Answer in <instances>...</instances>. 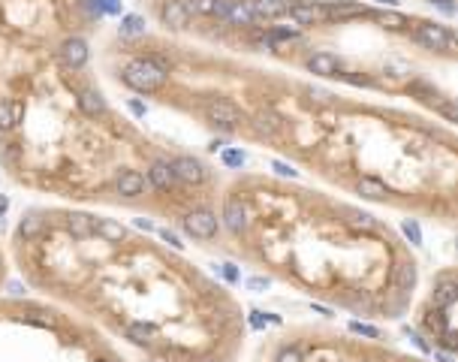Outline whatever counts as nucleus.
<instances>
[{
  "label": "nucleus",
  "mask_w": 458,
  "mask_h": 362,
  "mask_svg": "<svg viewBox=\"0 0 458 362\" xmlns=\"http://www.w3.org/2000/svg\"><path fill=\"white\" fill-rule=\"evenodd\" d=\"M410 94H416L419 100H425V103H437V97H441V94H437V90H432V88H428L425 85V81H410Z\"/></svg>",
  "instance_id": "7c9ffc66"
},
{
  "label": "nucleus",
  "mask_w": 458,
  "mask_h": 362,
  "mask_svg": "<svg viewBox=\"0 0 458 362\" xmlns=\"http://www.w3.org/2000/svg\"><path fill=\"white\" fill-rule=\"evenodd\" d=\"M356 190L365 196V199H374V203H383V199L389 196V187L383 184L380 178H371V175H365L359 178V184H356Z\"/></svg>",
  "instance_id": "a211bd4d"
},
{
  "label": "nucleus",
  "mask_w": 458,
  "mask_h": 362,
  "mask_svg": "<svg viewBox=\"0 0 458 362\" xmlns=\"http://www.w3.org/2000/svg\"><path fill=\"white\" fill-rule=\"evenodd\" d=\"M67 233H72L76 239H90V235H94V217H88V214H70L67 217Z\"/></svg>",
  "instance_id": "4be33fe9"
},
{
  "label": "nucleus",
  "mask_w": 458,
  "mask_h": 362,
  "mask_svg": "<svg viewBox=\"0 0 458 362\" xmlns=\"http://www.w3.org/2000/svg\"><path fill=\"white\" fill-rule=\"evenodd\" d=\"M115 187H118V194H121V196L133 199V196H142L145 190L151 187V181H145V175H142V172H136V169H127V172H121V175H118Z\"/></svg>",
  "instance_id": "1a4fd4ad"
},
{
  "label": "nucleus",
  "mask_w": 458,
  "mask_h": 362,
  "mask_svg": "<svg viewBox=\"0 0 458 362\" xmlns=\"http://www.w3.org/2000/svg\"><path fill=\"white\" fill-rule=\"evenodd\" d=\"M226 13H229V0H217V15L214 18H223L226 22Z\"/></svg>",
  "instance_id": "4c0bfd02"
},
{
  "label": "nucleus",
  "mask_w": 458,
  "mask_h": 362,
  "mask_svg": "<svg viewBox=\"0 0 458 362\" xmlns=\"http://www.w3.org/2000/svg\"><path fill=\"white\" fill-rule=\"evenodd\" d=\"M203 362H217V359H214V356H208V359H203Z\"/></svg>",
  "instance_id": "49530a36"
},
{
  "label": "nucleus",
  "mask_w": 458,
  "mask_h": 362,
  "mask_svg": "<svg viewBox=\"0 0 458 362\" xmlns=\"http://www.w3.org/2000/svg\"><path fill=\"white\" fill-rule=\"evenodd\" d=\"M127 106H130V112H133V115H145V106H142V103H136V100H130Z\"/></svg>",
  "instance_id": "ea45409f"
},
{
  "label": "nucleus",
  "mask_w": 458,
  "mask_h": 362,
  "mask_svg": "<svg viewBox=\"0 0 458 362\" xmlns=\"http://www.w3.org/2000/svg\"><path fill=\"white\" fill-rule=\"evenodd\" d=\"M88 3H90V13H94V15L121 13V3H118V0H88Z\"/></svg>",
  "instance_id": "2f4dec72"
},
{
  "label": "nucleus",
  "mask_w": 458,
  "mask_h": 362,
  "mask_svg": "<svg viewBox=\"0 0 458 362\" xmlns=\"http://www.w3.org/2000/svg\"><path fill=\"white\" fill-rule=\"evenodd\" d=\"M226 22L229 24H253L256 18L247 6V0H229V13H226Z\"/></svg>",
  "instance_id": "5701e85b"
},
{
  "label": "nucleus",
  "mask_w": 458,
  "mask_h": 362,
  "mask_svg": "<svg viewBox=\"0 0 458 362\" xmlns=\"http://www.w3.org/2000/svg\"><path fill=\"white\" fill-rule=\"evenodd\" d=\"M121 79L130 85L133 90H139V94H151V90H160L166 85V72H160L148 58H139V61H130L121 72Z\"/></svg>",
  "instance_id": "f257e3e1"
},
{
  "label": "nucleus",
  "mask_w": 458,
  "mask_h": 362,
  "mask_svg": "<svg viewBox=\"0 0 458 362\" xmlns=\"http://www.w3.org/2000/svg\"><path fill=\"white\" fill-rule=\"evenodd\" d=\"M404 235L410 239V244H423V233H419V223L404 221Z\"/></svg>",
  "instance_id": "f704fd0d"
},
{
  "label": "nucleus",
  "mask_w": 458,
  "mask_h": 362,
  "mask_svg": "<svg viewBox=\"0 0 458 362\" xmlns=\"http://www.w3.org/2000/svg\"><path fill=\"white\" fill-rule=\"evenodd\" d=\"M251 124H253L256 136H262V139H274V136L283 130V118L274 112V109H260Z\"/></svg>",
  "instance_id": "9d476101"
},
{
  "label": "nucleus",
  "mask_w": 458,
  "mask_h": 362,
  "mask_svg": "<svg viewBox=\"0 0 458 362\" xmlns=\"http://www.w3.org/2000/svg\"><path fill=\"white\" fill-rule=\"evenodd\" d=\"M148 181H151V187H157V190H172L178 184L169 160H154L151 169H148Z\"/></svg>",
  "instance_id": "2eb2a0df"
},
{
  "label": "nucleus",
  "mask_w": 458,
  "mask_h": 362,
  "mask_svg": "<svg viewBox=\"0 0 458 362\" xmlns=\"http://www.w3.org/2000/svg\"><path fill=\"white\" fill-rule=\"evenodd\" d=\"M287 18L292 22V27H314V24H326V9L323 3H290L287 6Z\"/></svg>",
  "instance_id": "39448f33"
},
{
  "label": "nucleus",
  "mask_w": 458,
  "mask_h": 362,
  "mask_svg": "<svg viewBox=\"0 0 458 362\" xmlns=\"http://www.w3.org/2000/svg\"><path fill=\"white\" fill-rule=\"evenodd\" d=\"M251 13L256 22H274V18H283L287 15V0H247Z\"/></svg>",
  "instance_id": "9b49d317"
},
{
  "label": "nucleus",
  "mask_w": 458,
  "mask_h": 362,
  "mask_svg": "<svg viewBox=\"0 0 458 362\" xmlns=\"http://www.w3.org/2000/svg\"><path fill=\"white\" fill-rule=\"evenodd\" d=\"M217 214L208 212V208H196V212H190L184 217V230L187 235H194V239H214L217 235Z\"/></svg>",
  "instance_id": "20e7f679"
},
{
  "label": "nucleus",
  "mask_w": 458,
  "mask_h": 362,
  "mask_svg": "<svg viewBox=\"0 0 458 362\" xmlns=\"http://www.w3.org/2000/svg\"><path fill=\"white\" fill-rule=\"evenodd\" d=\"M24 109L22 103H9V100H0V130H15L18 121H22Z\"/></svg>",
  "instance_id": "6ab92c4d"
},
{
  "label": "nucleus",
  "mask_w": 458,
  "mask_h": 362,
  "mask_svg": "<svg viewBox=\"0 0 458 362\" xmlns=\"http://www.w3.org/2000/svg\"><path fill=\"white\" fill-rule=\"evenodd\" d=\"M160 235H163V239H166V242L172 244V248H178V251H181V248H184V242H181V239H178V235H175V233H169V230H163Z\"/></svg>",
  "instance_id": "e433bc0d"
},
{
  "label": "nucleus",
  "mask_w": 458,
  "mask_h": 362,
  "mask_svg": "<svg viewBox=\"0 0 458 362\" xmlns=\"http://www.w3.org/2000/svg\"><path fill=\"white\" fill-rule=\"evenodd\" d=\"M223 223L229 233H244L247 230V205L242 199H226L223 203Z\"/></svg>",
  "instance_id": "f8f14e48"
},
{
  "label": "nucleus",
  "mask_w": 458,
  "mask_h": 362,
  "mask_svg": "<svg viewBox=\"0 0 458 362\" xmlns=\"http://www.w3.org/2000/svg\"><path fill=\"white\" fill-rule=\"evenodd\" d=\"M190 15L199 13V15H217V0H184Z\"/></svg>",
  "instance_id": "c756f323"
},
{
  "label": "nucleus",
  "mask_w": 458,
  "mask_h": 362,
  "mask_svg": "<svg viewBox=\"0 0 458 362\" xmlns=\"http://www.w3.org/2000/svg\"><path fill=\"white\" fill-rule=\"evenodd\" d=\"M395 284H398L401 293H410V290H413V284H416V266H413V262H401Z\"/></svg>",
  "instance_id": "a878e982"
},
{
  "label": "nucleus",
  "mask_w": 458,
  "mask_h": 362,
  "mask_svg": "<svg viewBox=\"0 0 458 362\" xmlns=\"http://www.w3.org/2000/svg\"><path fill=\"white\" fill-rule=\"evenodd\" d=\"M94 235H103L106 242H121L124 235H127V230L121 223H115V221H94Z\"/></svg>",
  "instance_id": "b1692460"
},
{
  "label": "nucleus",
  "mask_w": 458,
  "mask_h": 362,
  "mask_svg": "<svg viewBox=\"0 0 458 362\" xmlns=\"http://www.w3.org/2000/svg\"><path fill=\"white\" fill-rule=\"evenodd\" d=\"M203 109H205L208 121L214 127H221V130H238L242 124H247L244 112L235 103H229V100H205Z\"/></svg>",
  "instance_id": "f03ea898"
},
{
  "label": "nucleus",
  "mask_w": 458,
  "mask_h": 362,
  "mask_svg": "<svg viewBox=\"0 0 458 362\" xmlns=\"http://www.w3.org/2000/svg\"><path fill=\"white\" fill-rule=\"evenodd\" d=\"M45 230V223H42V217L40 214H27L22 223H18V235H22L24 242H31V239H36Z\"/></svg>",
  "instance_id": "393cba45"
},
{
  "label": "nucleus",
  "mask_w": 458,
  "mask_h": 362,
  "mask_svg": "<svg viewBox=\"0 0 458 362\" xmlns=\"http://www.w3.org/2000/svg\"><path fill=\"white\" fill-rule=\"evenodd\" d=\"M341 212L347 214V223L356 226V230H374V226H377V221L365 212H356V208H341Z\"/></svg>",
  "instance_id": "bb28decb"
},
{
  "label": "nucleus",
  "mask_w": 458,
  "mask_h": 362,
  "mask_svg": "<svg viewBox=\"0 0 458 362\" xmlns=\"http://www.w3.org/2000/svg\"><path fill=\"white\" fill-rule=\"evenodd\" d=\"M221 275L229 278V281H238V272H235L232 266H221Z\"/></svg>",
  "instance_id": "58836bf2"
},
{
  "label": "nucleus",
  "mask_w": 458,
  "mask_h": 362,
  "mask_svg": "<svg viewBox=\"0 0 458 362\" xmlns=\"http://www.w3.org/2000/svg\"><path fill=\"white\" fill-rule=\"evenodd\" d=\"M18 157H22V151H18L15 142H0V163H6L9 169H15Z\"/></svg>",
  "instance_id": "c85d7f7f"
},
{
  "label": "nucleus",
  "mask_w": 458,
  "mask_h": 362,
  "mask_svg": "<svg viewBox=\"0 0 458 362\" xmlns=\"http://www.w3.org/2000/svg\"><path fill=\"white\" fill-rule=\"evenodd\" d=\"M323 9H326L329 22H350V18H365L374 13V9L362 6V3H326Z\"/></svg>",
  "instance_id": "4468645a"
},
{
  "label": "nucleus",
  "mask_w": 458,
  "mask_h": 362,
  "mask_svg": "<svg viewBox=\"0 0 458 362\" xmlns=\"http://www.w3.org/2000/svg\"><path fill=\"white\" fill-rule=\"evenodd\" d=\"M455 281H452V275H443L441 281L434 284V308H452L455 305Z\"/></svg>",
  "instance_id": "dca6fc26"
},
{
  "label": "nucleus",
  "mask_w": 458,
  "mask_h": 362,
  "mask_svg": "<svg viewBox=\"0 0 458 362\" xmlns=\"http://www.w3.org/2000/svg\"><path fill=\"white\" fill-rule=\"evenodd\" d=\"M374 22H377L380 27H386V31H407L410 27V18L395 13V9H383V13H371Z\"/></svg>",
  "instance_id": "aec40b11"
},
{
  "label": "nucleus",
  "mask_w": 458,
  "mask_h": 362,
  "mask_svg": "<svg viewBox=\"0 0 458 362\" xmlns=\"http://www.w3.org/2000/svg\"><path fill=\"white\" fill-rule=\"evenodd\" d=\"M274 362H305V356H301L299 347H281L278 350V359Z\"/></svg>",
  "instance_id": "72a5a7b5"
},
{
  "label": "nucleus",
  "mask_w": 458,
  "mask_h": 362,
  "mask_svg": "<svg viewBox=\"0 0 458 362\" xmlns=\"http://www.w3.org/2000/svg\"><path fill=\"white\" fill-rule=\"evenodd\" d=\"M350 329L356 332V335H368V338H380V329H374V326H365V323H350Z\"/></svg>",
  "instance_id": "c9c22d12"
},
{
  "label": "nucleus",
  "mask_w": 458,
  "mask_h": 362,
  "mask_svg": "<svg viewBox=\"0 0 458 362\" xmlns=\"http://www.w3.org/2000/svg\"><path fill=\"white\" fill-rule=\"evenodd\" d=\"M308 70L314 72V76H338V72L344 70V61L329 52H317L308 58Z\"/></svg>",
  "instance_id": "ddd939ff"
},
{
  "label": "nucleus",
  "mask_w": 458,
  "mask_h": 362,
  "mask_svg": "<svg viewBox=\"0 0 458 362\" xmlns=\"http://www.w3.org/2000/svg\"><path fill=\"white\" fill-rule=\"evenodd\" d=\"M274 169H278L281 175H296V172H292V169L287 166V163H274Z\"/></svg>",
  "instance_id": "a19ab883"
},
{
  "label": "nucleus",
  "mask_w": 458,
  "mask_h": 362,
  "mask_svg": "<svg viewBox=\"0 0 458 362\" xmlns=\"http://www.w3.org/2000/svg\"><path fill=\"white\" fill-rule=\"evenodd\" d=\"M377 3H386V6H395L398 0H377Z\"/></svg>",
  "instance_id": "c03bdc74"
},
{
  "label": "nucleus",
  "mask_w": 458,
  "mask_h": 362,
  "mask_svg": "<svg viewBox=\"0 0 458 362\" xmlns=\"http://www.w3.org/2000/svg\"><path fill=\"white\" fill-rule=\"evenodd\" d=\"M6 208H9V199L0 196V214H6Z\"/></svg>",
  "instance_id": "37998d69"
},
{
  "label": "nucleus",
  "mask_w": 458,
  "mask_h": 362,
  "mask_svg": "<svg viewBox=\"0 0 458 362\" xmlns=\"http://www.w3.org/2000/svg\"><path fill=\"white\" fill-rule=\"evenodd\" d=\"M79 109L85 115H90V118L106 115V100L100 97L94 88H85V90H79Z\"/></svg>",
  "instance_id": "f3484780"
},
{
  "label": "nucleus",
  "mask_w": 458,
  "mask_h": 362,
  "mask_svg": "<svg viewBox=\"0 0 458 362\" xmlns=\"http://www.w3.org/2000/svg\"><path fill=\"white\" fill-rule=\"evenodd\" d=\"M223 163H226V166H244L247 154L238 151V148H229V151H223Z\"/></svg>",
  "instance_id": "473e14b6"
},
{
  "label": "nucleus",
  "mask_w": 458,
  "mask_h": 362,
  "mask_svg": "<svg viewBox=\"0 0 458 362\" xmlns=\"http://www.w3.org/2000/svg\"><path fill=\"white\" fill-rule=\"evenodd\" d=\"M160 22L169 27V31H184L190 24V9L184 0H166L160 6Z\"/></svg>",
  "instance_id": "0eeeda50"
},
{
  "label": "nucleus",
  "mask_w": 458,
  "mask_h": 362,
  "mask_svg": "<svg viewBox=\"0 0 458 362\" xmlns=\"http://www.w3.org/2000/svg\"><path fill=\"white\" fill-rule=\"evenodd\" d=\"M145 33V18L142 15H124L121 18V36H139Z\"/></svg>",
  "instance_id": "cd10ccee"
},
{
  "label": "nucleus",
  "mask_w": 458,
  "mask_h": 362,
  "mask_svg": "<svg viewBox=\"0 0 458 362\" xmlns=\"http://www.w3.org/2000/svg\"><path fill=\"white\" fill-rule=\"evenodd\" d=\"M97 362H115V359H97Z\"/></svg>",
  "instance_id": "de8ad7c7"
},
{
  "label": "nucleus",
  "mask_w": 458,
  "mask_h": 362,
  "mask_svg": "<svg viewBox=\"0 0 458 362\" xmlns=\"http://www.w3.org/2000/svg\"><path fill=\"white\" fill-rule=\"evenodd\" d=\"M172 163V172H175L178 181H184V184H203V181L208 178L205 166L199 163L196 157H190V154H181V157L169 160Z\"/></svg>",
  "instance_id": "423d86ee"
},
{
  "label": "nucleus",
  "mask_w": 458,
  "mask_h": 362,
  "mask_svg": "<svg viewBox=\"0 0 458 362\" xmlns=\"http://www.w3.org/2000/svg\"><path fill=\"white\" fill-rule=\"evenodd\" d=\"M124 335H127V338H130L133 344L145 347V344H151V338L157 335V329H154L151 323H127V326H124Z\"/></svg>",
  "instance_id": "412c9836"
},
{
  "label": "nucleus",
  "mask_w": 458,
  "mask_h": 362,
  "mask_svg": "<svg viewBox=\"0 0 458 362\" xmlns=\"http://www.w3.org/2000/svg\"><path fill=\"white\" fill-rule=\"evenodd\" d=\"M432 3H452V0H432Z\"/></svg>",
  "instance_id": "a18cd8bd"
},
{
  "label": "nucleus",
  "mask_w": 458,
  "mask_h": 362,
  "mask_svg": "<svg viewBox=\"0 0 458 362\" xmlns=\"http://www.w3.org/2000/svg\"><path fill=\"white\" fill-rule=\"evenodd\" d=\"M434 356H437V359H441V362H452V353H446V350H437V353H434Z\"/></svg>",
  "instance_id": "79ce46f5"
},
{
  "label": "nucleus",
  "mask_w": 458,
  "mask_h": 362,
  "mask_svg": "<svg viewBox=\"0 0 458 362\" xmlns=\"http://www.w3.org/2000/svg\"><path fill=\"white\" fill-rule=\"evenodd\" d=\"M88 42L81 36H70V40L61 42V61L67 63L70 70H81L88 63Z\"/></svg>",
  "instance_id": "6e6552de"
},
{
  "label": "nucleus",
  "mask_w": 458,
  "mask_h": 362,
  "mask_svg": "<svg viewBox=\"0 0 458 362\" xmlns=\"http://www.w3.org/2000/svg\"><path fill=\"white\" fill-rule=\"evenodd\" d=\"M413 40H416L419 45H425V49H441V52H452V49H455V36H452L450 27L432 24V22L416 24Z\"/></svg>",
  "instance_id": "7ed1b4c3"
}]
</instances>
